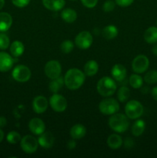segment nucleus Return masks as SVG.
I'll return each mask as SVG.
<instances>
[{"mask_svg": "<svg viewBox=\"0 0 157 158\" xmlns=\"http://www.w3.org/2000/svg\"><path fill=\"white\" fill-rule=\"evenodd\" d=\"M86 75L84 72L77 68L69 69L64 76V83L66 87L70 90L79 89L85 83Z\"/></svg>", "mask_w": 157, "mask_h": 158, "instance_id": "nucleus-1", "label": "nucleus"}, {"mask_svg": "<svg viewBox=\"0 0 157 158\" xmlns=\"http://www.w3.org/2000/svg\"><path fill=\"white\" fill-rule=\"evenodd\" d=\"M96 89L100 96L109 97L115 94L117 86L114 79L109 77H103L97 83Z\"/></svg>", "mask_w": 157, "mask_h": 158, "instance_id": "nucleus-2", "label": "nucleus"}, {"mask_svg": "<svg viewBox=\"0 0 157 158\" xmlns=\"http://www.w3.org/2000/svg\"><path fill=\"white\" fill-rule=\"evenodd\" d=\"M109 126L116 133H124L129 127V122L127 116L123 114H115L111 115L109 119Z\"/></svg>", "mask_w": 157, "mask_h": 158, "instance_id": "nucleus-3", "label": "nucleus"}, {"mask_svg": "<svg viewBox=\"0 0 157 158\" xmlns=\"http://www.w3.org/2000/svg\"><path fill=\"white\" fill-rule=\"evenodd\" d=\"M144 112L143 104L139 101L135 100H130L128 102L125 106V113L127 117L131 120L139 119Z\"/></svg>", "mask_w": 157, "mask_h": 158, "instance_id": "nucleus-4", "label": "nucleus"}, {"mask_svg": "<svg viewBox=\"0 0 157 158\" xmlns=\"http://www.w3.org/2000/svg\"><path fill=\"white\" fill-rule=\"evenodd\" d=\"M119 103L115 99L106 97L99 104V110L104 115H112L119 110Z\"/></svg>", "mask_w": 157, "mask_h": 158, "instance_id": "nucleus-5", "label": "nucleus"}, {"mask_svg": "<svg viewBox=\"0 0 157 158\" xmlns=\"http://www.w3.org/2000/svg\"><path fill=\"white\" fill-rule=\"evenodd\" d=\"M32 76L30 69L25 65H18L12 72V77L18 83H26L29 81Z\"/></svg>", "mask_w": 157, "mask_h": 158, "instance_id": "nucleus-6", "label": "nucleus"}, {"mask_svg": "<svg viewBox=\"0 0 157 158\" xmlns=\"http://www.w3.org/2000/svg\"><path fill=\"white\" fill-rule=\"evenodd\" d=\"M38 139L32 135H26L20 140L21 149L26 154H34L38 150Z\"/></svg>", "mask_w": 157, "mask_h": 158, "instance_id": "nucleus-7", "label": "nucleus"}, {"mask_svg": "<svg viewBox=\"0 0 157 158\" xmlns=\"http://www.w3.org/2000/svg\"><path fill=\"white\" fill-rule=\"evenodd\" d=\"M49 103L52 109L58 113L64 112L68 106L67 100L62 95L58 94H52L49 99Z\"/></svg>", "mask_w": 157, "mask_h": 158, "instance_id": "nucleus-8", "label": "nucleus"}, {"mask_svg": "<svg viewBox=\"0 0 157 158\" xmlns=\"http://www.w3.org/2000/svg\"><path fill=\"white\" fill-rule=\"evenodd\" d=\"M149 66V60L145 55H138L132 62V69L135 73L141 74L146 72Z\"/></svg>", "mask_w": 157, "mask_h": 158, "instance_id": "nucleus-9", "label": "nucleus"}, {"mask_svg": "<svg viewBox=\"0 0 157 158\" xmlns=\"http://www.w3.org/2000/svg\"><path fill=\"white\" fill-rule=\"evenodd\" d=\"M45 74L50 80L60 77L62 73V66L57 60H50L45 65Z\"/></svg>", "mask_w": 157, "mask_h": 158, "instance_id": "nucleus-10", "label": "nucleus"}, {"mask_svg": "<svg viewBox=\"0 0 157 158\" xmlns=\"http://www.w3.org/2000/svg\"><path fill=\"white\" fill-rule=\"evenodd\" d=\"M93 42L92 34L88 31L80 32L75 38V44L81 49H88L91 47Z\"/></svg>", "mask_w": 157, "mask_h": 158, "instance_id": "nucleus-11", "label": "nucleus"}, {"mask_svg": "<svg viewBox=\"0 0 157 158\" xmlns=\"http://www.w3.org/2000/svg\"><path fill=\"white\" fill-rule=\"evenodd\" d=\"M48 106H49V102L44 96H37L33 99L32 109L36 114H41L46 112V110L48 109Z\"/></svg>", "mask_w": 157, "mask_h": 158, "instance_id": "nucleus-12", "label": "nucleus"}, {"mask_svg": "<svg viewBox=\"0 0 157 158\" xmlns=\"http://www.w3.org/2000/svg\"><path fill=\"white\" fill-rule=\"evenodd\" d=\"M29 129L32 134L39 136L46 131V124L42 119L35 117L29 121Z\"/></svg>", "mask_w": 157, "mask_h": 158, "instance_id": "nucleus-13", "label": "nucleus"}, {"mask_svg": "<svg viewBox=\"0 0 157 158\" xmlns=\"http://www.w3.org/2000/svg\"><path fill=\"white\" fill-rule=\"evenodd\" d=\"M13 64L12 56L6 52H0V72H8L12 69Z\"/></svg>", "mask_w": 157, "mask_h": 158, "instance_id": "nucleus-14", "label": "nucleus"}, {"mask_svg": "<svg viewBox=\"0 0 157 158\" xmlns=\"http://www.w3.org/2000/svg\"><path fill=\"white\" fill-rule=\"evenodd\" d=\"M38 145L42 148L49 149L53 146L54 142H55V137L51 132L45 131L39 135L38 138Z\"/></svg>", "mask_w": 157, "mask_h": 158, "instance_id": "nucleus-15", "label": "nucleus"}, {"mask_svg": "<svg viewBox=\"0 0 157 158\" xmlns=\"http://www.w3.org/2000/svg\"><path fill=\"white\" fill-rule=\"evenodd\" d=\"M111 75L112 78L118 82H121L125 80L127 75V70L123 65L117 63L112 66L111 69Z\"/></svg>", "mask_w": 157, "mask_h": 158, "instance_id": "nucleus-16", "label": "nucleus"}, {"mask_svg": "<svg viewBox=\"0 0 157 158\" xmlns=\"http://www.w3.org/2000/svg\"><path fill=\"white\" fill-rule=\"evenodd\" d=\"M42 4L48 10L58 12L64 8L66 0H42Z\"/></svg>", "mask_w": 157, "mask_h": 158, "instance_id": "nucleus-17", "label": "nucleus"}, {"mask_svg": "<svg viewBox=\"0 0 157 158\" xmlns=\"http://www.w3.org/2000/svg\"><path fill=\"white\" fill-rule=\"evenodd\" d=\"M12 25V17L6 12H0V32L9 30Z\"/></svg>", "mask_w": 157, "mask_h": 158, "instance_id": "nucleus-18", "label": "nucleus"}, {"mask_svg": "<svg viewBox=\"0 0 157 158\" xmlns=\"http://www.w3.org/2000/svg\"><path fill=\"white\" fill-rule=\"evenodd\" d=\"M70 134L71 137L75 140H80V139L83 138L86 134V128L84 125L80 124H75L72 126L70 129Z\"/></svg>", "mask_w": 157, "mask_h": 158, "instance_id": "nucleus-19", "label": "nucleus"}, {"mask_svg": "<svg viewBox=\"0 0 157 158\" xmlns=\"http://www.w3.org/2000/svg\"><path fill=\"white\" fill-rule=\"evenodd\" d=\"M9 50H10L11 55L13 57L18 58V57L21 56L25 51V46L21 41L18 40H15L11 43L10 46H9Z\"/></svg>", "mask_w": 157, "mask_h": 158, "instance_id": "nucleus-20", "label": "nucleus"}, {"mask_svg": "<svg viewBox=\"0 0 157 158\" xmlns=\"http://www.w3.org/2000/svg\"><path fill=\"white\" fill-rule=\"evenodd\" d=\"M123 140L120 135L117 134H112L107 138V145L109 148L112 150L119 149L122 147Z\"/></svg>", "mask_w": 157, "mask_h": 158, "instance_id": "nucleus-21", "label": "nucleus"}, {"mask_svg": "<svg viewBox=\"0 0 157 158\" xmlns=\"http://www.w3.org/2000/svg\"><path fill=\"white\" fill-rule=\"evenodd\" d=\"M145 41L149 44H154L157 43V27L156 26H150L144 32Z\"/></svg>", "mask_w": 157, "mask_h": 158, "instance_id": "nucleus-22", "label": "nucleus"}, {"mask_svg": "<svg viewBox=\"0 0 157 158\" xmlns=\"http://www.w3.org/2000/svg\"><path fill=\"white\" fill-rule=\"evenodd\" d=\"M99 71V64L95 60H89L85 64L83 68V72L85 75L88 77H93L98 73Z\"/></svg>", "mask_w": 157, "mask_h": 158, "instance_id": "nucleus-23", "label": "nucleus"}, {"mask_svg": "<svg viewBox=\"0 0 157 158\" xmlns=\"http://www.w3.org/2000/svg\"><path fill=\"white\" fill-rule=\"evenodd\" d=\"M61 18L67 23H72L77 19V12L71 8H66L61 12Z\"/></svg>", "mask_w": 157, "mask_h": 158, "instance_id": "nucleus-24", "label": "nucleus"}, {"mask_svg": "<svg viewBox=\"0 0 157 158\" xmlns=\"http://www.w3.org/2000/svg\"><path fill=\"white\" fill-rule=\"evenodd\" d=\"M146 129V123L143 120L141 119H136L135 123L132 126V134L135 137H139L144 133Z\"/></svg>", "mask_w": 157, "mask_h": 158, "instance_id": "nucleus-25", "label": "nucleus"}, {"mask_svg": "<svg viewBox=\"0 0 157 158\" xmlns=\"http://www.w3.org/2000/svg\"><path fill=\"white\" fill-rule=\"evenodd\" d=\"M119 30L118 28L114 25H109L106 26L104 29H103V36L106 40H113L118 35Z\"/></svg>", "mask_w": 157, "mask_h": 158, "instance_id": "nucleus-26", "label": "nucleus"}, {"mask_svg": "<svg viewBox=\"0 0 157 158\" xmlns=\"http://www.w3.org/2000/svg\"><path fill=\"white\" fill-rule=\"evenodd\" d=\"M63 85H65L64 77L60 76L57 78L51 80V82L49 84V89L52 94H58V92L62 87Z\"/></svg>", "mask_w": 157, "mask_h": 158, "instance_id": "nucleus-27", "label": "nucleus"}, {"mask_svg": "<svg viewBox=\"0 0 157 158\" xmlns=\"http://www.w3.org/2000/svg\"><path fill=\"white\" fill-rule=\"evenodd\" d=\"M129 83L130 86L134 89H139L143 86V79L138 73H134L129 77Z\"/></svg>", "mask_w": 157, "mask_h": 158, "instance_id": "nucleus-28", "label": "nucleus"}, {"mask_svg": "<svg viewBox=\"0 0 157 158\" xmlns=\"http://www.w3.org/2000/svg\"><path fill=\"white\" fill-rule=\"evenodd\" d=\"M130 90L129 88L126 86H121L119 89L118 92H117V98H118L119 101L121 103H125V102L128 101V100L130 97Z\"/></svg>", "mask_w": 157, "mask_h": 158, "instance_id": "nucleus-29", "label": "nucleus"}, {"mask_svg": "<svg viewBox=\"0 0 157 158\" xmlns=\"http://www.w3.org/2000/svg\"><path fill=\"white\" fill-rule=\"evenodd\" d=\"M145 82L147 84H155L157 83V70L156 69H152V70H149L145 74L144 79H143Z\"/></svg>", "mask_w": 157, "mask_h": 158, "instance_id": "nucleus-30", "label": "nucleus"}, {"mask_svg": "<svg viewBox=\"0 0 157 158\" xmlns=\"http://www.w3.org/2000/svg\"><path fill=\"white\" fill-rule=\"evenodd\" d=\"M21 139V135L17 131H10L6 136V140L8 143H11V144H16L17 143L20 142Z\"/></svg>", "mask_w": 157, "mask_h": 158, "instance_id": "nucleus-31", "label": "nucleus"}, {"mask_svg": "<svg viewBox=\"0 0 157 158\" xmlns=\"http://www.w3.org/2000/svg\"><path fill=\"white\" fill-rule=\"evenodd\" d=\"M74 44L71 40H64L60 45V49L62 52L65 54H69L73 50Z\"/></svg>", "mask_w": 157, "mask_h": 158, "instance_id": "nucleus-32", "label": "nucleus"}, {"mask_svg": "<svg viewBox=\"0 0 157 158\" xmlns=\"http://www.w3.org/2000/svg\"><path fill=\"white\" fill-rule=\"evenodd\" d=\"M10 46L9 37L4 32H0V49L6 50Z\"/></svg>", "mask_w": 157, "mask_h": 158, "instance_id": "nucleus-33", "label": "nucleus"}, {"mask_svg": "<svg viewBox=\"0 0 157 158\" xmlns=\"http://www.w3.org/2000/svg\"><path fill=\"white\" fill-rule=\"evenodd\" d=\"M115 7V2L112 0H106L103 6V9L106 12H110L114 10Z\"/></svg>", "mask_w": 157, "mask_h": 158, "instance_id": "nucleus-34", "label": "nucleus"}, {"mask_svg": "<svg viewBox=\"0 0 157 158\" xmlns=\"http://www.w3.org/2000/svg\"><path fill=\"white\" fill-rule=\"evenodd\" d=\"M12 4L18 8H24L29 4L31 0H11Z\"/></svg>", "mask_w": 157, "mask_h": 158, "instance_id": "nucleus-35", "label": "nucleus"}, {"mask_svg": "<svg viewBox=\"0 0 157 158\" xmlns=\"http://www.w3.org/2000/svg\"><path fill=\"white\" fill-rule=\"evenodd\" d=\"M80 1L85 7L88 8V9H92V8L95 7L99 0H80Z\"/></svg>", "mask_w": 157, "mask_h": 158, "instance_id": "nucleus-36", "label": "nucleus"}, {"mask_svg": "<svg viewBox=\"0 0 157 158\" xmlns=\"http://www.w3.org/2000/svg\"><path fill=\"white\" fill-rule=\"evenodd\" d=\"M135 0H115V4L120 7H128L134 2Z\"/></svg>", "mask_w": 157, "mask_h": 158, "instance_id": "nucleus-37", "label": "nucleus"}, {"mask_svg": "<svg viewBox=\"0 0 157 158\" xmlns=\"http://www.w3.org/2000/svg\"><path fill=\"white\" fill-rule=\"evenodd\" d=\"M123 144H124L125 148H126V149H130V148H133L134 141L130 137H126L124 141H123Z\"/></svg>", "mask_w": 157, "mask_h": 158, "instance_id": "nucleus-38", "label": "nucleus"}, {"mask_svg": "<svg viewBox=\"0 0 157 158\" xmlns=\"http://www.w3.org/2000/svg\"><path fill=\"white\" fill-rule=\"evenodd\" d=\"M66 147H67L68 149L69 150H73L75 149V147H76V142H75V139H71L69 141L67 142V144H66Z\"/></svg>", "mask_w": 157, "mask_h": 158, "instance_id": "nucleus-39", "label": "nucleus"}, {"mask_svg": "<svg viewBox=\"0 0 157 158\" xmlns=\"http://www.w3.org/2000/svg\"><path fill=\"white\" fill-rule=\"evenodd\" d=\"M7 124V120L3 116H0V128H2Z\"/></svg>", "mask_w": 157, "mask_h": 158, "instance_id": "nucleus-40", "label": "nucleus"}, {"mask_svg": "<svg viewBox=\"0 0 157 158\" xmlns=\"http://www.w3.org/2000/svg\"><path fill=\"white\" fill-rule=\"evenodd\" d=\"M151 94H152V97L155 101H157V86H154L153 88L151 90Z\"/></svg>", "mask_w": 157, "mask_h": 158, "instance_id": "nucleus-41", "label": "nucleus"}, {"mask_svg": "<svg viewBox=\"0 0 157 158\" xmlns=\"http://www.w3.org/2000/svg\"><path fill=\"white\" fill-rule=\"evenodd\" d=\"M152 53H153V55L156 56H157V43H154V46H152Z\"/></svg>", "mask_w": 157, "mask_h": 158, "instance_id": "nucleus-42", "label": "nucleus"}, {"mask_svg": "<svg viewBox=\"0 0 157 158\" xmlns=\"http://www.w3.org/2000/svg\"><path fill=\"white\" fill-rule=\"evenodd\" d=\"M4 137H5L4 132H3L2 130L0 128V143H1V142L3 140V139H4Z\"/></svg>", "mask_w": 157, "mask_h": 158, "instance_id": "nucleus-43", "label": "nucleus"}, {"mask_svg": "<svg viewBox=\"0 0 157 158\" xmlns=\"http://www.w3.org/2000/svg\"><path fill=\"white\" fill-rule=\"evenodd\" d=\"M5 2H6V1H5V0H0V10H1L3 7H4Z\"/></svg>", "mask_w": 157, "mask_h": 158, "instance_id": "nucleus-44", "label": "nucleus"}, {"mask_svg": "<svg viewBox=\"0 0 157 158\" xmlns=\"http://www.w3.org/2000/svg\"><path fill=\"white\" fill-rule=\"evenodd\" d=\"M155 24H156V27H157V20H156V23H155Z\"/></svg>", "mask_w": 157, "mask_h": 158, "instance_id": "nucleus-45", "label": "nucleus"}, {"mask_svg": "<svg viewBox=\"0 0 157 158\" xmlns=\"http://www.w3.org/2000/svg\"><path fill=\"white\" fill-rule=\"evenodd\" d=\"M70 1H76V0H70Z\"/></svg>", "mask_w": 157, "mask_h": 158, "instance_id": "nucleus-46", "label": "nucleus"}]
</instances>
